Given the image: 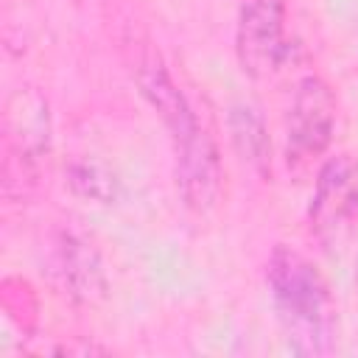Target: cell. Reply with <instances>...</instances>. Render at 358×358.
<instances>
[{"label":"cell","mask_w":358,"mask_h":358,"mask_svg":"<svg viewBox=\"0 0 358 358\" xmlns=\"http://www.w3.org/2000/svg\"><path fill=\"white\" fill-rule=\"evenodd\" d=\"M274 313L299 352H322L330 344L336 305L327 280L302 252L280 243L266 266Z\"/></svg>","instance_id":"cell-1"},{"label":"cell","mask_w":358,"mask_h":358,"mask_svg":"<svg viewBox=\"0 0 358 358\" xmlns=\"http://www.w3.org/2000/svg\"><path fill=\"white\" fill-rule=\"evenodd\" d=\"M336 95L322 76L308 73L296 81L285 115V157L294 171H305L324 157L336 134Z\"/></svg>","instance_id":"cell-2"},{"label":"cell","mask_w":358,"mask_h":358,"mask_svg":"<svg viewBox=\"0 0 358 358\" xmlns=\"http://www.w3.org/2000/svg\"><path fill=\"white\" fill-rule=\"evenodd\" d=\"M285 34V0H243L235 22V56L255 81L274 78L291 59Z\"/></svg>","instance_id":"cell-3"},{"label":"cell","mask_w":358,"mask_h":358,"mask_svg":"<svg viewBox=\"0 0 358 358\" xmlns=\"http://www.w3.org/2000/svg\"><path fill=\"white\" fill-rule=\"evenodd\" d=\"M173 143V176L176 190L187 210L207 215L215 210L224 193V165L218 145L204 123L193 126Z\"/></svg>","instance_id":"cell-4"},{"label":"cell","mask_w":358,"mask_h":358,"mask_svg":"<svg viewBox=\"0 0 358 358\" xmlns=\"http://www.w3.org/2000/svg\"><path fill=\"white\" fill-rule=\"evenodd\" d=\"M358 221V157L336 154L322 162L308 207L310 232L330 243Z\"/></svg>","instance_id":"cell-5"},{"label":"cell","mask_w":358,"mask_h":358,"mask_svg":"<svg viewBox=\"0 0 358 358\" xmlns=\"http://www.w3.org/2000/svg\"><path fill=\"white\" fill-rule=\"evenodd\" d=\"M8 168L17 165L22 176H36L48 154V106L31 92L20 90L8 103Z\"/></svg>","instance_id":"cell-6"},{"label":"cell","mask_w":358,"mask_h":358,"mask_svg":"<svg viewBox=\"0 0 358 358\" xmlns=\"http://www.w3.org/2000/svg\"><path fill=\"white\" fill-rule=\"evenodd\" d=\"M56 274L70 296L76 299H95L106 291V274L98 249L73 232H64L56 243Z\"/></svg>","instance_id":"cell-7"},{"label":"cell","mask_w":358,"mask_h":358,"mask_svg":"<svg viewBox=\"0 0 358 358\" xmlns=\"http://www.w3.org/2000/svg\"><path fill=\"white\" fill-rule=\"evenodd\" d=\"M227 129H229V140L241 162L249 165L255 173L268 176L271 173V137L266 131L260 112L249 103H235L227 115Z\"/></svg>","instance_id":"cell-8"},{"label":"cell","mask_w":358,"mask_h":358,"mask_svg":"<svg viewBox=\"0 0 358 358\" xmlns=\"http://www.w3.org/2000/svg\"><path fill=\"white\" fill-rule=\"evenodd\" d=\"M67 182H70V187H73L76 196L90 199V201H98V204H112L115 196H117L115 176L103 165L90 162V159H76L67 168Z\"/></svg>","instance_id":"cell-9"},{"label":"cell","mask_w":358,"mask_h":358,"mask_svg":"<svg viewBox=\"0 0 358 358\" xmlns=\"http://www.w3.org/2000/svg\"><path fill=\"white\" fill-rule=\"evenodd\" d=\"M355 285H358V263H355Z\"/></svg>","instance_id":"cell-10"}]
</instances>
